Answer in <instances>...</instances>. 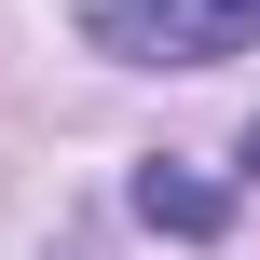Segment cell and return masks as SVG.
Listing matches in <instances>:
<instances>
[{
    "label": "cell",
    "instance_id": "cell-1",
    "mask_svg": "<svg viewBox=\"0 0 260 260\" xmlns=\"http://www.w3.org/2000/svg\"><path fill=\"white\" fill-rule=\"evenodd\" d=\"M82 41L123 69H219L260 41V0H82Z\"/></svg>",
    "mask_w": 260,
    "mask_h": 260
},
{
    "label": "cell",
    "instance_id": "cell-2",
    "mask_svg": "<svg viewBox=\"0 0 260 260\" xmlns=\"http://www.w3.org/2000/svg\"><path fill=\"white\" fill-rule=\"evenodd\" d=\"M137 219H151V233H178V247H206V233H233V192H219V178H192V165H137Z\"/></svg>",
    "mask_w": 260,
    "mask_h": 260
},
{
    "label": "cell",
    "instance_id": "cell-3",
    "mask_svg": "<svg viewBox=\"0 0 260 260\" xmlns=\"http://www.w3.org/2000/svg\"><path fill=\"white\" fill-rule=\"evenodd\" d=\"M247 178H260V123H247Z\"/></svg>",
    "mask_w": 260,
    "mask_h": 260
}]
</instances>
